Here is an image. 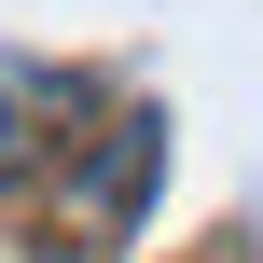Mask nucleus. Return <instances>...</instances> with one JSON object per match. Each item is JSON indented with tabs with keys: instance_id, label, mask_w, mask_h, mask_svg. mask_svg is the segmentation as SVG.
<instances>
[{
	"instance_id": "f257e3e1",
	"label": "nucleus",
	"mask_w": 263,
	"mask_h": 263,
	"mask_svg": "<svg viewBox=\"0 0 263 263\" xmlns=\"http://www.w3.org/2000/svg\"><path fill=\"white\" fill-rule=\"evenodd\" d=\"M153 180H166V111H111V125H97V153L55 180V250H69V263H111L125 236H139Z\"/></svg>"
},
{
	"instance_id": "7ed1b4c3",
	"label": "nucleus",
	"mask_w": 263,
	"mask_h": 263,
	"mask_svg": "<svg viewBox=\"0 0 263 263\" xmlns=\"http://www.w3.org/2000/svg\"><path fill=\"white\" fill-rule=\"evenodd\" d=\"M208 263H250V250H208Z\"/></svg>"
},
{
	"instance_id": "f03ea898",
	"label": "nucleus",
	"mask_w": 263,
	"mask_h": 263,
	"mask_svg": "<svg viewBox=\"0 0 263 263\" xmlns=\"http://www.w3.org/2000/svg\"><path fill=\"white\" fill-rule=\"evenodd\" d=\"M28 153H42V83H28V69H0V180H14Z\"/></svg>"
}]
</instances>
